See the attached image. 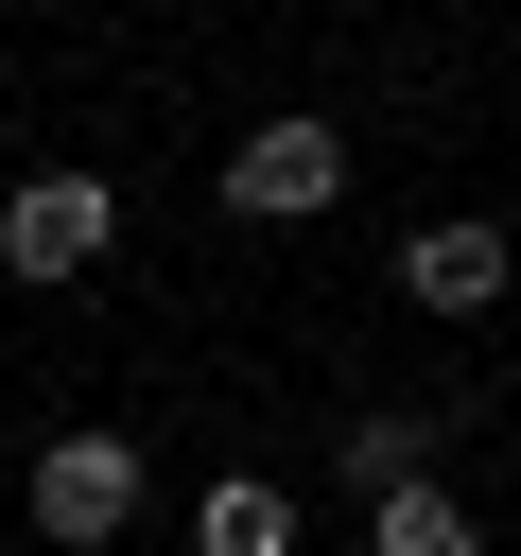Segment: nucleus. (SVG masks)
<instances>
[{
	"label": "nucleus",
	"instance_id": "nucleus-3",
	"mask_svg": "<svg viewBox=\"0 0 521 556\" xmlns=\"http://www.w3.org/2000/svg\"><path fill=\"white\" fill-rule=\"evenodd\" d=\"M330 191H347V139H330L313 104H295V122H260V139L226 156V208H260V226H313Z\"/></svg>",
	"mask_w": 521,
	"mask_h": 556
},
{
	"label": "nucleus",
	"instance_id": "nucleus-2",
	"mask_svg": "<svg viewBox=\"0 0 521 556\" xmlns=\"http://www.w3.org/2000/svg\"><path fill=\"white\" fill-rule=\"evenodd\" d=\"M122 521H139V452H122V434H52V452H35V539L104 556Z\"/></svg>",
	"mask_w": 521,
	"mask_h": 556
},
{
	"label": "nucleus",
	"instance_id": "nucleus-1",
	"mask_svg": "<svg viewBox=\"0 0 521 556\" xmlns=\"http://www.w3.org/2000/svg\"><path fill=\"white\" fill-rule=\"evenodd\" d=\"M122 243V191L104 174H17L0 191V278H87Z\"/></svg>",
	"mask_w": 521,
	"mask_h": 556
},
{
	"label": "nucleus",
	"instance_id": "nucleus-6",
	"mask_svg": "<svg viewBox=\"0 0 521 556\" xmlns=\"http://www.w3.org/2000/svg\"><path fill=\"white\" fill-rule=\"evenodd\" d=\"M434 434H452L434 400H399V417H347V486H365V504H382V486H417V469H434Z\"/></svg>",
	"mask_w": 521,
	"mask_h": 556
},
{
	"label": "nucleus",
	"instance_id": "nucleus-4",
	"mask_svg": "<svg viewBox=\"0 0 521 556\" xmlns=\"http://www.w3.org/2000/svg\"><path fill=\"white\" fill-rule=\"evenodd\" d=\"M504 278H521L504 226H417V243H399V295H417V313H486Z\"/></svg>",
	"mask_w": 521,
	"mask_h": 556
},
{
	"label": "nucleus",
	"instance_id": "nucleus-7",
	"mask_svg": "<svg viewBox=\"0 0 521 556\" xmlns=\"http://www.w3.org/2000/svg\"><path fill=\"white\" fill-rule=\"evenodd\" d=\"M191 556H295V504H278L260 469H226V486H208V521H191Z\"/></svg>",
	"mask_w": 521,
	"mask_h": 556
},
{
	"label": "nucleus",
	"instance_id": "nucleus-5",
	"mask_svg": "<svg viewBox=\"0 0 521 556\" xmlns=\"http://www.w3.org/2000/svg\"><path fill=\"white\" fill-rule=\"evenodd\" d=\"M365 556H486V539H469V504L417 469V486H382V504H365Z\"/></svg>",
	"mask_w": 521,
	"mask_h": 556
}]
</instances>
